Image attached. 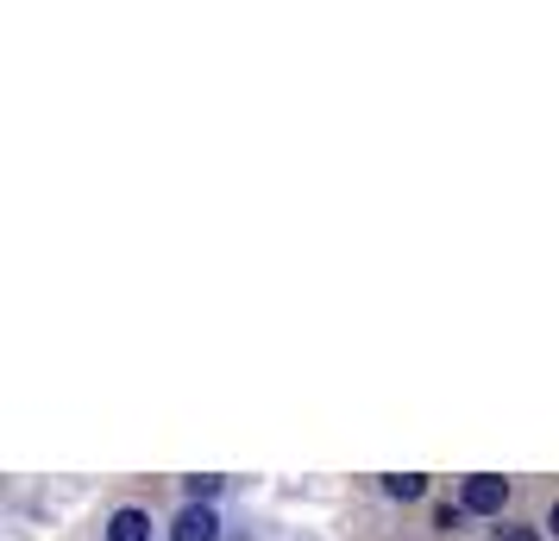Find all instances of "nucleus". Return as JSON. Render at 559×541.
<instances>
[{
  "label": "nucleus",
  "mask_w": 559,
  "mask_h": 541,
  "mask_svg": "<svg viewBox=\"0 0 559 541\" xmlns=\"http://www.w3.org/2000/svg\"><path fill=\"white\" fill-rule=\"evenodd\" d=\"M503 504H509V479H497V472H472L459 485V510L465 516H503Z\"/></svg>",
  "instance_id": "obj_1"
},
{
  "label": "nucleus",
  "mask_w": 559,
  "mask_h": 541,
  "mask_svg": "<svg viewBox=\"0 0 559 541\" xmlns=\"http://www.w3.org/2000/svg\"><path fill=\"white\" fill-rule=\"evenodd\" d=\"M170 541H221V510L214 504H182L170 522Z\"/></svg>",
  "instance_id": "obj_2"
},
{
  "label": "nucleus",
  "mask_w": 559,
  "mask_h": 541,
  "mask_svg": "<svg viewBox=\"0 0 559 541\" xmlns=\"http://www.w3.org/2000/svg\"><path fill=\"white\" fill-rule=\"evenodd\" d=\"M107 541H152V516L145 510H114L107 516Z\"/></svg>",
  "instance_id": "obj_3"
},
{
  "label": "nucleus",
  "mask_w": 559,
  "mask_h": 541,
  "mask_svg": "<svg viewBox=\"0 0 559 541\" xmlns=\"http://www.w3.org/2000/svg\"><path fill=\"white\" fill-rule=\"evenodd\" d=\"M378 485H383V497H396V504H415V497H428V479H421V472H383Z\"/></svg>",
  "instance_id": "obj_4"
},
{
  "label": "nucleus",
  "mask_w": 559,
  "mask_h": 541,
  "mask_svg": "<svg viewBox=\"0 0 559 541\" xmlns=\"http://www.w3.org/2000/svg\"><path fill=\"white\" fill-rule=\"evenodd\" d=\"M221 491H227V479H214V472H195V479H182V497H189V504H214Z\"/></svg>",
  "instance_id": "obj_5"
},
{
  "label": "nucleus",
  "mask_w": 559,
  "mask_h": 541,
  "mask_svg": "<svg viewBox=\"0 0 559 541\" xmlns=\"http://www.w3.org/2000/svg\"><path fill=\"white\" fill-rule=\"evenodd\" d=\"M459 522H465V510H459V504H440V510H433V529H440V536H453Z\"/></svg>",
  "instance_id": "obj_6"
},
{
  "label": "nucleus",
  "mask_w": 559,
  "mask_h": 541,
  "mask_svg": "<svg viewBox=\"0 0 559 541\" xmlns=\"http://www.w3.org/2000/svg\"><path fill=\"white\" fill-rule=\"evenodd\" d=\"M497 541H540V536H534V529H522V522H503V529H497Z\"/></svg>",
  "instance_id": "obj_7"
},
{
  "label": "nucleus",
  "mask_w": 559,
  "mask_h": 541,
  "mask_svg": "<svg viewBox=\"0 0 559 541\" xmlns=\"http://www.w3.org/2000/svg\"><path fill=\"white\" fill-rule=\"evenodd\" d=\"M547 529H554V536H559V504H554V516H547Z\"/></svg>",
  "instance_id": "obj_8"
}]
</instances>
